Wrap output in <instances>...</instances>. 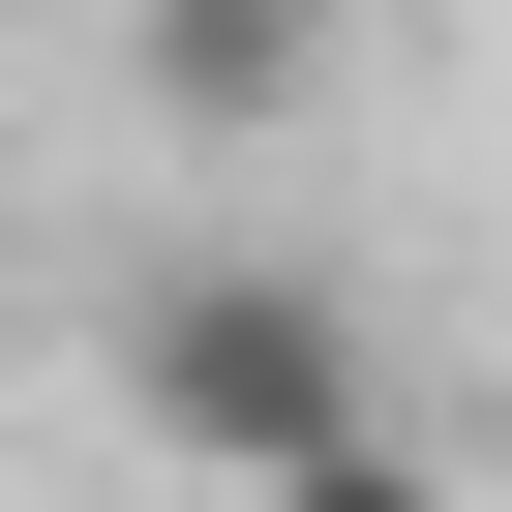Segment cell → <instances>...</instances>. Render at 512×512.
Segmentation results:
<instances>
[{
  "label": "cell",
  "instance_id": "1",
  "mask_svg": "<svg viewBox=\"0 0 512 512\" xmlns=\"http://www.w3.org/2000/svg\"><path fill=\"white\" fill-rule=\"evenodd\" d=\"M91 362H121V422H151L181 482H241V512L392 422V392H362V272H302V241H181V272H121Z\"/></svg>",
  "mask_w": 512,
  "mask_h": 512
},
{
  "label": "cell",
  "instance_id": "2",
  "mask_svg": "<svg viewBox=\"0 0 512 512\" xmlns=\"http://www.w3.org/2000/svg\"><path fill=\"white\" fill-rule=\"evenodd\" d=\"M332 61H362V0H121V91H151V121H211V151H272Z\"/></svg>",
  "mask_w": 512,
  "mask_h": 512
},
{
  "label": "cell",
  "instance_id": "3",
  "mask_svg": "<svg viewBox=\"0 0 512 512\" xmlns=\"http://www.w3.org/2000/svg\"><path fill=\"white\" fill-rule=\"evenodd\" d=\"M272 512H452V482H422V452H392V422H362V452H302V482H272Z\"/></svg>",
  "mask_w": 512,
  "mask_h": 512
}]
</instances>
